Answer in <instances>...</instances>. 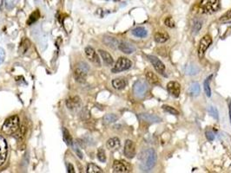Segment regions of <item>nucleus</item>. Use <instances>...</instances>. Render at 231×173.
<instances>
[{
	"mask_svg": "<svg viewBox=\"0 0 231 173\" xmlns=\"http://www.w3.org/2000/svg\"><path fill=\"white\" fill-rule=\"evenodd\" d=\"M140 168L143 171H149L152 169L156 161H157V154L153 149H148L140 154Z\"/></svg>",
	"mask_w": 231,
	"mask_h": 173,
	"instance_id": "obj_1",
	"label": "nucleus"
},
{
	"mask_svg": "<svg viewBox=\"0 0 231 173\" xmlns=\"http://www.w3.org/2000/svg\"><path fill=\"white\" fill-rule=\"evenodd\" d=\"M18 128H19V118L17 115H13L5 119L2 127V131L5 134L12 135L15 133L18 130Z\"/></svg>",
	"mask_w": 231,
	"mask_h": 173,
	"instance_id": "obj_2",
	"label": "nucleus"
},
{
	"mask_svg": "<svg viewBox=\"0 0 231 173\" xmlns=\"http://www.w3.org/2000/svg\"><path fill=\"white\" fill-rule=\"evenodd\" d=\"M220 0H201L200 9L206 14H212L219 9Z\"/></svg>",
	"mask_w": 231,
	"mask_h": 173,
	"instance_id": "obj_3",
	"label": "nucleus"
},
{
	"mask_svg": "<svg viewBox=\"0 0 231 173\" xmlns=\"http://www.w3.org/2000/svg\"><path fill=\"white\" fill-rule=\"evenodd\" d=\"M88 72H89V66L86 62H79L74 71V76L76 81L78 82H84Z\"/></svg>",
	"mask_w": 231,
	"mask_h": 173,
	"instance_id": "obj_4",
	"label": "nucleus"
},
{
	"mask_svg": "<svg viewBox=\"0 0 231 173\" xmlns=\"http://www.w3.org/2000/svg\"><path fill=\"white\" fill-rule=\"evenodd\" d=\"M211 43L212 38L210 37V36H208V35L204 36L201 39L199 45H198V50H197V54H198V56H199L200 59L203 57L206 50L208 49V47L211 45Z\"/></svg>",
	"mask_w": 231,
	"mask_h": 173,
	"instance_id": "obj_5",
	"label": "nucleus"
},
{
	"mask_svg": "<svg viewBox=\"0 0 231 173\" xmlns=\"http://www.w3.org/2000/svg\"><path fill=\"white\" fill-rule=\"evenodd\" d=\"M132 65L131 62L129 59L125 57H120L118 60V62H116V65L112 69L113 73H118V72H121V71H124L127 69H130V67Z\"/></svg>",
	"mask_w": 231,
	"mask_h": 173,
	"instance_id": "obj_6",
	"label": "nucleus"
},
{
	"mask_svg": "<svg viewBox=\"0 0 231 173\" xmlns=\"http://www.w3.org/2000/svg\"><path fill=\"white\" fill-rule=\"evenodd\" d=\"M133 91L135 95L142 98L148 92V84L144 81H141V80L136 81V83L134 84Z\"/></svg>",
	"mask_w": 231,
	"mask_h": 173,
	"instance_id": "obj_7",
	"label": "nucleus"
},
{
	"mask_svg": "<svg viewBox=\"0 0 231 173\" xmlns=\"http://www.w3.org/2000/svg\"><path fill=\"white\" fill-rule=\"evenodd\" d=\"M7 151H8L7 142H6L5 138L0 135V167L4 166V164L6 161Z\"/></svg>",
	"mask_w": 231,
	"mask_h": 173,
	"instance_id": "obj_8",
	"label": "nucleus"
},
{
	"mask_svg": "<svg viewBox=\"0 0 231 173\" xmlns=\"http://www.w3.org/2000/svg\"><path fill=\"white\" fill-rule=\"evenodd\" d=\"M148 58H149V62L152 63L154 69H156L159 74L166 76V74H165V66L162 62V61H160L158 58L154 56V55H148Z\"/></svg>",
	"mask_w": 231,
	"mask_h": 173,
	"instance_id": "obj_9",
	"label": "nucleus"
},
{
	"mask_svg": "<svg viewBox=\"0 0 231 173\" xmlns=\"http://www.w3.org/2000/svg\"><path fill=\"white\" fill-rule=\"evenodd\" d=\"M84 52H85V55H86L87 58L90 60V62H93L94 64H96V65L98 66L101 65L100 59L98 57V54H97V52L94 50V49H92L91 47H87V48H85Z\"/></svg>",
	"mask_w": 231,
	"mask_h": 173,
	"instance_id": "obj_10",
	"label": "nucleus"
},
{
	"mask_svg": "<svg viewBox=\"0 0 231 173\" xmlns=\"http://www.w3.org/2000/svg\"><path fill=\"white\" fill-rule=\"evenodd\" d=\"M124 155L126 158H132L136 155V147L133 141L131 140H126L124 144V150H123Z\"/></svg>",
	"mask_w": 231,
	"mask_h": 173,
	"instance_id": "obj_11",
	"label": "nucleus"
},
{
	"mask_svg": "<svg viewBox=\"0 0 231 173\" xmlns=\"http://www.w3.org/2000/svg\"><path fill=\"white\" fill-rule=\"evenodd\" d=\"M167 89L170 95H172L175 98H177L180 94L181 87L180 84L176 81H170L167 84Z\"/></svg>",
	"mask_w": 231,
	"mask_h": 173,
	"instance_id": "obj_12",
	"label": "nucleus"
},
{
	"mask_svg": "<svg viewBox=\"0 0 231 173\" xmlns=\"http://www.w3.org/2000/svg\"><path fill=\"white\" fill-rule=\"evenodd\" d=\"M81 105H82V102L78 96H71L66 100L67 108L71 110L78 109L81 107Z\"/></svg>",
	"mask_w": 231,
	"mask_h": 173,
	"instance_id": "obj_13",
	"label": "nucleus"
},
{
	"mask_svg": "<svg viewBox=\"0 0 231 173\" xmlns=\"http://www.w3.org/2000/svg\"><path fill=\"white\" fill-rule=\"evenodd\" d=\"M118 49L121 50L122 52H123L124 54H132L134 51L136 50L135 47L127 42H122L118 44Z\"/></svg>",
	"mask_w": 231,
	"mask_h": 173,
	"instance_id": "obj_14",
	"label": "nucleus"
},
{
	"mask_svg": "<svg viewBox=\"0 0 231 173\" xmlns=\"http://www.w3.org/2000/svg\"><path fill=\"white\" fill-rule=\"evenodd\" d=\"M113 171L118 173H124L128 172L129 170H128V167L126 166V165L123 162L116 160L113 164Z\"/></svg>",
	"mask_w": 231,
	"mask_h": 173,
	"instance_id": "obj_15",
	"label": "nucleus"
},
{
	"mask_svg": "<svg viewBox=\"0 0 231 173\" xmlns=\"http://www.w3.org/2000/svg\"><path fill=\"white\" fill-rule=\"evenodd\" d=\"M143 120H144L146 122H149V123H157V122H160L161 119L159 117H157L156 115H153V114H148V113H143L139 116Z\"/></svg>",
	"mask_w": 231,
	"mask_h": 173,
	"instance_id": "obj_16",
	"label": "nucleus"
},
{
	"mask_svg": "<svg viewBox=\"0 0 231 173\" xmlns=\"http://www.w3.org/2000/svg\"><path fill=\"white\" fill-rule=\"evenodd\" d=\"M154 39L157 42L163 43V42L168 41V35L164 31H157V33L155 34V36H154Z\"/></svg>",
	"mask_w": 231,
	"mask_h": 173,
	"instance_id": "obj_17",
	"label": "nucleus"
},
{
	"mask_svg": "<svg viewBox=\"0 0 231 173\" xmlns=\"http://www.w3.org/2000/svg\"><path fill=\"white\" fill-rule=\"evenodd\" d=\"M99 54H100V55H101V57H102V59L103 60V62H105L106 64L107 65H109V66H111L112 64H113V58H112V56L110 55L107 51H104V50H100L99 51Z\"/></svg>",
	"mask_w": 231,
	"mask_h": 173,
	"instance_id": "obj_18",
	"label": "nucleus"
},
{
	"mask_svg": "<svg viewBox=\"0 0 231 173\" xmlns=\"http://www.w3.org/2000/svg\"><path fill=\"white\" fill-rule=\"evenodd\" d=\"M107 147L110 150H117L120 147V140L118 138H111L107 141Z\"/></svg>",
	"mask_w": 231,
	"mask_h": 173,
	"instance_id": "obj_19",
	"label": "nucleus"
},
{
	"mask_svg": "<svg viewBox=\"0 0 231 173\" xmlns=\"http://www.w3.org/2000/svg\"><path fill=\"white\" fill-rule=\"evenodd\" d=\"M127 82L124 79H121V78H118L112 81V86L114 89L120 90V89H123L126 87Z\"/></svg>",
	"mask_w": 231,
	"mask_h": 173,
	"instance_id": "obj_20",
	"label": "nucleus"
},
{
	"mask_svg": "<svg viewBox=\"0 0 231 173\" xmlns=\"http://www.w3.org/2000/svg\"><path fill=\"white\" fill-rule=\"evenodd\" d=\"M132 34L135 36H137V37H141V38H143V37H146L147 36L148 32H147V30L145 28L137 27L132 31Z\"/></svg>",
	"mask_w": 231,
	"mask_h": 173,
	"instance_id": "obj_21",
	"label": "nucleus"
},
{
	"mask_svg": "<svg viewBox=\"0 0 231 173\" xmlns=\"http://www.w3.org/2000/svg\"><path fill=\"white\" fill-rule=\"evenodd\" d=\"M200 92H201V88H200L199 83L193 82L189 88V94L191 96H197V95H199Z\"/></svg>",
	"mask_w": 231,
	"mask_h": 173,
	"instance_id": "obj_22",
	"label": "nucleus"
},
{
	"mask_svg": "<svg viewBox=\"0 0 231 173\" xmlns=\"http://www.w3.org/2000/svg\"><path fill=\"white\" fill-rule=\"evenodd\" d=\"M146 78H147V80L149 81L150 84H153V85H157L159 84V78L157 76V74H155L153 73V72H147L146 74Z\"/></svg>",
	"mask_w": 231,
	"mask_h": 173,
	"instance_id": "obj_23",
	"label": "nucleus"
},
{
	"mask_svg": "<svg viewBox=\"0 0 231 173\" xmlns=\"http://www.w3.org/2000/svg\"><path fill=\"white\" fill-rule=\"evenodd\" d=\"M63 138L64 142L66 143V145L71 146L73 145V141H72V138H71V134H70L69 131L64 127L63 128Z\"/></svg>",
	"mask_w": 231,
	"mask_h": 173,
	"instance_id": "obj_24",
	"label": "nucleus"
},
{
	"mask_svg": "<svg viewBox=\"0 0 231 173\" xmlns=\"http://www.w3.org/2000/svg\"><path fill=\"white\" fill-rule=\"evenodd\" d=\"M203 26V21L201 19H195L194 23H193V26H192V32L193 34H197L202 29Z\"/></svg>",
	"mask_w": 231,
	"mask_h": 173,
	"instance_id": "obj_25",
	"label": "nucleus"
},
{
	"mask_svg": "<svg viewBox=\"0 0 231 173\" xmlns=\"http://www.w3.org/2000/svg\"><path fill=\"white\" fill-rule=\"evenodd\" d=\"M118 120V116L115 115L113 113H109V114H106L103 117V123L105 125H109V124L114 123Z\"/></svg>",
	"mask_w": 231,
	"mask_h": 173,
	"instance_id": "obj_26",
	"label": "nucleus"
},
{
	"mask_svg": "<svg viewBox=\"0 0 231 173\" xmlns=\"http://www.w3.org/2000/svg\"><path fill=\"white\" fill-rule=\"evenodd\" d=\"M103 42L107 46L110 47V48H117L119 44V42L113 37H104Z\"/></svg>",
	"mask_w": 231,
	"mask_h": 173,
	"instance_id": "obj_27",
	"label": "nucleus"
},
{
	"mask_svg": "<svg viewBox=\"0 0 231 173\" xmlns=\"http://www.w3.org/2000/svg\"><path fill=\"white\" fill-rule=\"evenodd\" d=\"M87 172L88 173H103L102 169L95 164H89L87 166Z\"/></svg>",
	"mask_w": 231,
	"mask_h": 173,
	"instance_id": "obj_28",
	"label": "nucleus"
},
{
	"mask_svg": "<svg viewBox=\"0 0 231 173\" xmlns=\"http://www.w3.org/2000/svg\"><path fill=\"white\" fill-rule=\"evenodd\" d=\"M30 45H31V43H30V41H29L28 39H24V40H23V42H21V44H20L19 46V53L20 52H21L22 54L25 53V52L28 50V49L30 48Z\"/></svg>",
	"mask_w": 231,
	"mask_h": 173,
	"instance_id": "obj_29",
	"label": "nucleus"
},
{
	"mask_svg": "<svg viewBox=\"0 0 231 173\" xmlns=\"http://www.w3.org/2000/svg\"><path fill=\"white\" fill-rule=\"evenodd\" d=\"M185 72L187 74H189V75H194L199 72V69L196 67L195 65H188L185 69Z\"/></svg>",
	"mask_w": 231,
	"mask_h": 173,
	"instance_id": "obj_30",
	"label": "nucleus"
},
{
	"mask_svg": "<svg viewBox=\"0 0 231 173\" xmlns=\"http://www.w3.org/2000/svg\"><path fill=\"white\" fill-rule=\"evenodd\" d=\"M40 17V14H39V12L38 11H36L32 13V15L30 16V17H29V20H28L27 23L29 25H31L32 23H34L37 21V20Z\"/></svg>",
	"mask_w": 231,
	"mask_h": 173,
	"instance_id": "obj_31",
	"label": "nucleus"
},
{
	"mask_svg": "<svg viewBox=\"0 0 231 173\" xmlns=\"http://www.w3.org/2000/svg\"><path fill=\"white\" fill-rule=\"evenodd\" d=\"M163 109L164 110L165 112H167L168 113H170V114H173V115H178L179 114V112L176 110L175 108H172V107H169V106H163Z\"/></svg>",
	"mask_w": 231,
	"mask_h": 173,
	"instance_id": "obj_32",
	"label": "nucleus"
},
{
	"mask_svg": "<svg viewBox=\"0 0 231 173\" xmlns=\"http://www.w3.org/2000/svg\"><path fill=\"white\" fill-rule=\"evenodd\" d=\"M203 88L205 94L208 97L211 96V89H210V86H209V82H208V79H206L203 82Z\"/></svg>",
	"mask_w": 231,
	"mask_h": 173,
	"instance_id": "obj_33",
	"label": "nucleus"
},
{
	"mask_svg": "<svg viewBox=\"0 0 231 173\" xmlns=\"http://www.w3.org/2000/svg\"><path fill=\"white\" fill-rule=\"evenodd\" d=\"M18 0H4V4H5V7L8 10H12L13 8L16 6L17 3H18Z\"/></svg>",
	"mask_w": 231,
	"mask_h": 173,
	"instance_id": "obj_34",
	"label": "nucleus"
},
{
	"mask_svg": "<svg viewBox=\"0 0 231 173\" xmlns=\"http://www.w3.org/2000/svg\"><path fill=\"white\" fill-rule=\"evenodd\" d=\"M208 113L215 119H219V115H218V111L217 109L214 107H208Z\"/></svg>",
	"mask_w": 231,
	"mask_h": 173,
	"instance_id": "obj_35",
	"label": "nucleus"
},
{
	"mask_svg": "<svg viewBox=\"0 0 231 173\" xmlns=\"http://www.w3.org/2000/svg\"><path fill=\"white\" fill-rule=\"evenodd\" d=\"M98 158L99 161L103 162V163H104L106 161V155H105V152H104V151L103 150V149H99L98 151Z\"/></svg>",
	"mask_w": 231,
	"mask_h": 173,
	"instance_id": "obj_36",
	"label": "nucleus"
},
{
	"mask_svg": "<svg viewBox=\"0 0 231 173\" xmlns=\"http://www.w3.org/2000/svg\"><path fill=\"white\" fill-rule=\"evenodd\" d=\"M164 23L165 25L168 28L175 27V22H174V20H173L172 17H167V18L165 19Z\"/></svg>",
	"mask_w": 231,
	"mask_h": 173,
	"instance_id": "obj_37",
	"label": "nucleus"
},
{
	"mask_svg": "<svg viewBox=\"0 0 231 173\" xmlns=\"http://www.w3.org/2000/svg\"><path fill=\"white\" fill-rule=\"evenodd\" d=\"M71 146L73 147V150H74V151H75V152H76V154H77V156H78V158H80V159H83V155L82 151H81L79 150L78 147L77 146V145H75V144H73V145H72V146Z\"/></svg>",
	"mask_w": 231,
	"mask_h": 173,
	"instance_id": "obj_38",
	"label": "nucleus"
},
{
	"mask_svg": "<svg viewBox=\"0 0 231 173\" xmlns=\"http://www.w3.org/2000/svg\"><path fill=\"white\" fill-rule=\"evenodd\" d=\"M229 19H231V10H229L228 12H226V13L220 18V21H222V22L224 21V22H225V21H228V20Z\"/></svg>",
	"mask_w": 231,
	"mask_h": 173,
	"instance_id": "obj_39",
	"label": "nucleus"
},
{
	"mask_svg": "<svg viewBox=\"0 0 231 173\" xmlns=\"http://www.w3.org/2000/svg\"><path fill=\"white\" fill-rule=\"evenodd\" d=\"M205 135H206V138H208V140H209V141H213L215 139V135L211 131H206Z\"/></svg>",
	"mask_w": 231,
	"mask_h": 173,
	"instance_id": "obj_40",
	"label": "nucleus"
},
{
	"mask_svg": "<svg viewBox=\"0 0 231 173\" xmlns=\"http://www.w3.org/2000/svg\"><path fill=\"white\" fill-rule=\"evenodd\" d=\"M4 59H5V52L4 49L0 48V65L4 62Z\"/></svg>",
	"mask_w": 231,
	"mask_h": 173,
	"instance_id": "obj_41",
	"label": "nucleus"
},
{
	"mask_svg": "<svg viewBox=\"0 0 231 173\" xmlns=\"http://www.w3.org/2000/svg\"><path fill=\"white\" fill-rule=\"evenodd\" d=\"M68 172H69V173H74L75 172L74 167H73V166H72L71 164H69V165H68Z\"/></svg>",
	"mask_w": 231,
	"mask_h": 173,
	"instance_id": "obj_42",
	"label": "nucleus"
},
{
	"mask_svg": "<svg viewBox=\"0 0 231 173\" xmlns=\"http://www.w3.org/2000/svg\"><path fill=\"white\" fill-rule=\"evenodd\" d=\"M2 4H3V0H0V11L2 9Z\"/></svg>",
	"mask_w": 231,
	"mask_h": 173,
	"instance_id": "obj_43",
	"label": "nucleus"
},
{
	"mask_svg": "<svg viewBox=\"0 0 231 173\" xmlns=\"http://www.w3.org/2000/svg\"><path fill=\"white\" fill-rule=\"evenodd\" d=\"M229 115H230V122H231V103L229 105Z\"/></svg>",
	"mask_w": 231,
	"mask_h": 173,
	"instance_id": "obj_44",
	"label": "nucleus"
}]
</instances>
